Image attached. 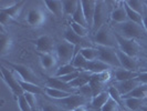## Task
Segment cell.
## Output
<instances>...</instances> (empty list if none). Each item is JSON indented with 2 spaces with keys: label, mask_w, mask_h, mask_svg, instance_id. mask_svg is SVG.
I'll list each match as a JSON object with an SVG mask.
<instances>
[{
  "label": "cell",
  "mask_w": 147,
  "mask_h": 111,
  "mask_svg": "<svg viewBox=\"0 0 147 111\" xmlns=\"http://www.w3.org/2000/svg\"><path fill=\"white\" fill-rule=\"evenodd\" d=\"M117 30L118 35L127 39H133V40H136V39L146 40L147 39V32L144 29V27L137 23H134V22L127 21L121 23L118 25Z\"/></svg>",
  "instance_id": "6da1fadb"
},
{
  "label": "cell",
  "mask_w": 147,
  "mask_h": 111,
  "mask_svg": "<svg viewBox=\"0 0 147 111\" xmlns=\"http://www.w3.org/2000/svg\"><path fill=\"white\" fill-rule=\"evenodd\" d=\"M7 65L12 69V72L16 76V78L21 79L26 82H30V83L41 86L38 76L30 69L29 67L24 66V65H20V63H13V62H7Z\"/></svg>",
  "instance_id": "7a4b0ae2"
},
{
  "label": "cell",
  "mask_w": 147,
  "mask_h": 111,
  "mask_svg": "<svg viewBox=\"0 0 147 111\" xmlns=\"http://www.w3.org/2000/svg\"><path fill=\"white\" fill-rule=\"evenodd\" d=\"M55 56L58 58V61H61L62 65L71 63L73 61L74 57L76 54V50L73 44L67 42L65 40H62L55 46Z\"/></svg>",
  "instance_id": "3957f363"
},
{
  "label": "cell",
  "mask_w": 147,
  "mask_h": 111,
  "mask_svg": "<svg viewBox=\"0 0 147 111\" xmlns=\"http://www.w3.org/2000/svg\"><path fill=\"white\" fill-rule=\"evenodd\" d=\"M54 104H58L62 109L72 111L78 107L81 106H86L90 104L91 99L85 96H82L80 93H73L71 96L66 97L64 99H60V100H53Z\"/></svg>",
  "instance_id": "277c9868"
},
{
  "label": "cell",
  "mask_w": 147,
  "mask_h": 111,
  "mask_svg": "<svg viewBox=\"0 0 147 111\" xmlns=\"http://www.w3.org/2000/svg\"><path fill=\"white\" fill-rule=\"evenodd\" d=\"M94 41L97 46L117 49V41H116V38H115V33L111 31L110 27L107 25L103 26L97 32H95Z\"/></svg>",
  "instance_id": "5b68a950"
},
{
  "label": "cell",
  "mask_w": 147,
  "mask_h": 111,
  "mask_svg": "<svg viewBox=\"0 0 147 111\" xmlns=\"http://www.w3.org/2000/svg\"><path fill=\"white\" fill-rule=\"evenodd\" d=\"M114 33H115V38L117 41V49H119L122 52H124L131 57H134V58H136L140 54L142 51V48L136 40L122 37L117 32H114Z\"/></svg>",
  "instance_id": "8992f818"
},
{
  "label": "cell",
  "mask_w": 147,
  "mask_h": 111,
  "mask_svg": "<svg viewBox=\"0 0 147 111\" xmlns=\"http://www.w3.org/2000/svg\"><path fill=\"white\" fill-rule=\"evenodd\" d=\"M110 18V14L107 10V5L104 1H96L95 12H94V19H93V26L92 31L95 33L101 29L103 26L107 23V19Z\"/></svg>",
  "instance_id": "52a82bcc"
},
{
  "label": "cell",
  "mask_w": 147,
  "mask_h": 111,
  "mask_svg": "<svg viewBox=\"0 0 147 111\" xmlns=\"http://www.w3.org/2000/svg\"><path fill=\"white\" fill-rule=\"evenodd\" d=\"M0 72H1L2 80L6 82V84L11 90V92L16 97V99L19 96H22L24 93L22 88L20 87V84H19V82H18V79L16 78V76L13 74L12 71H10L7 67L1 65V67H0Z\"/></svg>",
  "instance_id": "ba28073f"
},
{
  "label": "cell",
  "mask_w": 147,
  "mask_h": 111,
  "mask_svg": "<svg viewBox=\"0 0 147 111\" xmlns=\"http://www.w3.org/2000/svg\"><path fill=\"white\" fill-rule=\"evenodd\" d=\"M98 49V60H101L102 62L109 65L111 68H121V63L117 57V52L115 48H109V47H102V46H97L96 47Z\"/></svg>",
  "instance_id": "9c48e42d"
},
{
  "label": "cell",
  "mask_w": 147,
  "mask_h": 111,
  "mask_svg": "<svg viewBox=\"0 0 147 111\" xmlns=\"http://www.w3.org/2000/svg\"><path fill=\"white\" fill-rule=\"evenodd\" d=\"M26 1H17L16 5H13L12 7L6 8V9H0V22L1 26H6L8 22L11 19H18V17L21 12L22 8L24 6Z\"/></svg>",
  "instance_id": "30bf717a"
},
{
  "label": "cell",
  "mask_w": 147,
  "mask_h": 111,
  "mask_svg": "<svg viewBox=\"0 0 147 111\" xmlns=\"http://www.w3.org/2000/svg\"><path fill=\"white\" fill-rule=\"evenodd\" d=\"M55 46L54 40L50 36H40L36 40V50L39 52V54L41 53H52V51L55 50Z\"/></svg>",
  "instance_id": "8fae6325"
},
{
  "label": "cell",
  "mask_w": 147,
  "mask_h": 111,
  "mask_svg": "<svg viewBox=\"0 0 147 111\" xmlns=\"http://www.w3.org/2000/svg\"><path fill=\"white\" fill-rule=\"evenodd\" d=\"M116 52H117L118 60L121 63V68H124L126 70H131V71H140V66L137 58L131 57L124 52H122L119 49H117Z\"/></svg>",
  "instance_id": "7c38bea8"
},
{
  "label": "cell",
  "mask_w": 147,
  "mask_h": 111,
  "mask_svg": "<svg viewBox=\"0 0 147 111\" xmlns=\"http://www.w3.org/2000/svg\"><path fill=\"white\" fill-rule=\"evenodd\" d=\"M110 19L114 23H117V25L128 21L126 10L124 8V1H117L116 2V7L113 8V10L110 12Z\"/></svg>",
  "instance_id": "4fadbf2b"
},
{
  "label": "cell",
  "mask_w": 147,
  "mask_h": 111,
  "mask_svg": "<svg viewBox=\"0 0 147 111\" xmlns=\"http://www.w3.org/2000/svg\"><path fill=\"white\" fill-rule=\"evenodd\" d=\"M26 21L29 26H32V27L42 26L45 22V15L39 8H33V9H30L27 12Z\"/></svg>",
  "instance_id": "5bb4252c"
},
{
  "label": "cell",
  "mask_w": 147,
  "mask_h": 111,
  "mask_svg": "<svg viewBox=\"0 0 147 111\" xmlns=\"http://www.w3.org/2000/svg\"><path fill=\"white\" fill-rule=\"evenodd\" d=\"M63 37H64V40L70 42L71 44H73L75 47V50H76V53L81 50L82 48H85V38H82L80 36H78L73 30L71 29L70 27H67L65 30H64V33H63Z\"/></svg>",
  "instance_id": "9a60e30c"
},
{
  "label": "cell",
  "mask_w": 147,
  "mask_h": 111,
  "mask_svg": "<svg viewBox=\"0 0 147 111\" xmlns=\"http://www.w3.org/2000/svg\"><path fill=\"white\" fill-rule=\"evenodd\" d=\"M81 7L83 10L84 17L86 19L88 26L90 30H92V26H93V19H94V12H95L96 7V1L93 0H82L81 1Z\"/></svg>",
  "instance_id": "2e32d148"
},
{
  "label": "cell",
  "mask_w": 147,
  "mask_h": 111,
  "mask_svg": "<svg viewBox=\"0 0 147 111\" xmlns=\"http://www.w3.org/2000/svg\"><path fill=\"white\" fill-rule=\"evenodd\" d=\"M140 83L137 80L136 78L135 79H131V80H126V81H115L114 82V87L117 89V91L121 93V96L124 97L128 93H131L134 89L136 87H138Z\"/></svg>",
  "instance_id": "e0dca14e"
},
{
  "label": "cell",
  "mask_w": 147,
  "mask_h": 111,
  "mask_svg": "<svg viewBox=\"0 0 147 111\" xmlns=\"http://www.w3.org/2000/svg\"><path fill=\"white\" fill-rule=\"evenodd\" d=\"M45 87L62 90V91H65V92H69V93H78V91L74 90L73 88H71L69 83L63 82L60 78H57V77H50V78H48L47 81H45Z\"/></svg>",
  "instance_id": "ac0fdd59"
},
{
  "label": "cell",
  "mask_w": 147,
  "mask_h": 111,
  "mask_svg": "<svg viewBox=\"0 0 147 111\" xmlns=\"http://www.w3.org/2000/svg\"><path fill=\"white\" fill-rule=\"evenodd\" d=\"M138 74H140L138 71H131V70H126L124 68H115L113 71L114 79L117 82L135 79V78H137Z\"/></svg>",
  "instance_id": "d6986e66"
},
{
  "label": "cell",
  "mask_w": 147,
  "mask_h": 111,
  "mask_svg": "<svg viewBox=\"0 0 147 111\" xmlns=\"http://www.w3.org/2000/svg\"><path fill=\"white\" fill-rule=\"evenodd\" d=\"M110 99V93H109V91L107 90H104L102 92H100L98 95H96L94 96L92 99H91V101H90V107L91 108H93V109H95V110H100L103 108V106L106 102H107V100Z\"/></svg>",
  "instance_id": "ffe728a7"
},
{
  "label": "cell",
  "mask_w": 147,
  "mask_h": 111,
  "mask_svg": "<svg viewBox=\"0 0 147 111\" xmlns=\"http://www.w3.org/2000/svg\"><path fill=\"white\" fill-rule=\"evenodd\" d=\"M84 70L93 74H101V72H104V71H107V70H111V67L109 65L102 62L101 60L96 59L93 60V61H88Z\"/></svg>",
  "instance_id": "44dd1931"
},
{
  "label": "cell",
  "mask_w": 147,
  "mask_h": 111,
  "mask_svg": "<svg viewBox=\"0 0 147 111\" xmlns=\"http://www.w3.org/2000/svg\"><path fill=\"white\" fill-rule=\"evenodd\" d=\"M92 74H91L88 71H81V74H79V77L75 78L73 81H71L69 84H70L71 88H73L74 90L78 91L79 89H81L82 87H84V86H86V84L90 83Z\"/></svg>",
  "instance_id": "7402d4cb"
},
{
  "label": "cell",
  "mask_w": 147,
  "mask_h": 111,
  "mask_svg": "<svg viewBox=\"0 0 147 111\" xmlns=\"http://www.w3.org/2000/svg\"><path fill=\"white\" fill-rule=\"evenodd\" d=\"M11 47H12V40L10 36L8 35V32H6L3 30V27L1 26V31H0V49H1V56H6L7 53L10 52L11 50Z\"/></svg>",
  "instance_id": "603a6c76"
},
{
  "label": "cell",
  "mask_w": 147,
  "mask_h": 111,
  "mask_svg": "<svg viewBox=\"0 0 147 111\" xmlns=\"http://www.w3.org/2000/svg\"><path fill=\"white\" fill-rule=\"evenodd\" d=\"M45 8L58 18H61L63 16V8H62V1L59 0H45L43 1Z\"/></svg>",
  "instance_id": "cb8c5ba5"
},
{
  "label": "cell",
  "mask_w": 147,
  "mask_h": 111,
  "mask_svg": "<svg viewBox=\"0 0 147 111\" xmlns=\"http://www.w3.org/2000/svg\"><path fill=\"white\" fill-rule=\"evenodd\" d=\"M146 104L147 98H144V99H140V98H125V99H123V104L131 111L140 110V108Z\"/></svg>",
  "instance_id": "d4e9b609"
},
{
  "label": "cell",
  "mask_w": 147,
  "mask_h": 111,
  "mask_svg": "<svg viewBox=\"0 0 147 111\" xmlns=\"http://www.w3.org/2000/svg\"><path fill=\"white\" fill-rule=\"evenodd\" d=\"M40 57V65L44 70H50L57 66L58 58L53 53H41L39 54Z\"/></svg>",
  "instance_id": "484cf974"
},
{
  "label": "cell",
  "mask_w": 147,
  "mask_h": 111,
  "mask_svg": "<svg viewBox=\"0 0 147 111\" xmlns=\"http://www.w3.org/2000/svg\"><path fill=\"white\" fill-rule=\"evenodd\" d=\"M18 79V78H17ZM18 82L20 84V87L22 88L23 92H30V93H34V95H44V88H42V86H38L34 83H30V82H26L18 79Z\"/></svg>",
  "instance_id": "4316f807"
},
{
  "label": "cell",
  "mask_w": 147,
  "mask_h": 111,
  "mask_svg": "<svg viewBox=\"0 0 147 111\" xmlns=\"http://www.w3.org/2000/svg\"><path fill=\"white\" fill-rule=\"evenodd\" d=\"M44 95L51 98L53 100H60V99H64L66 97L71 96L73 93H69L62 90H58V89L49 88V87H44Z\"/></svg>",
  "instance_id": "83f0119b"
},
{
  "label": "cell",
  "mask_w": 147,
  "mask_h": 111,
  "mask_svg": "<svg viewBox=\"0 0 147 111\" xmlns=\"http://www.w3.org/2000/svg\"><path fill=\"white\" fill-rule=\"evenodd\" d=\"M79 5H80V1H76V0H64V1H62L63 15L72 17L75 14Z\"/></svg>",
  "instance_id": "f1b7e54d"
},
{
  "label": "cell",
  "mask_w": 147,
  "mask_h": 111,
  "mask_svg": "<svg viewBox=\"0 0 147 111\" xmlns=\"http://www.w3.org/2000/svg\"><path fill=\"white\" fill-rule=\"evenodd\" d=\"M80 53L88 60V61H93V60L98 59V49L94 47H85L80 50Z\"/></svg>",
  "instance_id": "f546056e"
},
{
  "label": "cell",
  "mask_w": 147,
  "mask_h": 111,
  "mask_svg": "<svg viewBox=\"0 0 147 111\" xmlns=\"http://www.w3.org/2000/svg\"><path fill=\"white\" fill-rule=\"evenodd\" d=\"M124 8L126 10V15H127V18H128V21L143 26V16L138 14V12H136V11H134L133 9H131L125 3V1H124Z\"/></svg>",
  "instance_id": "4dcf8cb0"
},
{
  "label": "cell",
  "mask_w": 147,
  "mask_h": 111,
  "mask_svg": "<svg viewBox=\"0 0 147 111\" xmlns=\"http://www.w3.org/2000/svg\"><path fill=\"white\" fill-rule=\"evenodd\" d=\"M79 69H76L75 67L72 66V63H66V65H61V66L57 69L55 71V74L54 77L57 78H60V77H64V76H67V74H72V72H75L78 71ZM82 71V70H81Z\"/></svg>",
  "instance_id": "1f68e13d"
},
{
  "label": "cell",
  "mask_w": 147,
  "mask_h": 111,
  "mask_svg": "<svg viewBox=\"0 0 147 111\" xmlns=\"http://www.w3.org/2000/svg\"><path fill=\"white\" fill-rule=\"evenodd\" d=\"M72 21H74L75 23H78V25H81V26L85 27V28H88L86 19H85L84 14H83V10H82L81 1H80V5H79V7H78V9H76L75 14L72 16ZM88 29H90V28H88Z\"/></svg>",
  "instance_id": "d6a6232c"
},
{
  "label": "cell",
  "mask_w": 147,
  "mask_h": 111,
  "mask_svg": "<svg viewBox=\"0 0 147 111\" xmlns=\"http://www.w3.org/2000/svg\"><path fill=\"white\" fill-rule=\"evenodd\" d=\"M69 27L73 30L78 36H80L82 38H86L90 35V32H91V30L88 29V28H85V27H83L81 25H78V23H75L72 20L69 22Z\"/></svg>",
  "instance_id": "836d02e7"
},
{
  "label": "cell",
  "mask_w": 147,
  "mask_h": 111,
  "mask_svg": "<svg viewBox=\"0 0 147 111\" xmlns=\"http://www.w3.org/2000/svg\"><path fill=\"white\" fill-rule=\"evenodd\" d=\"M125 3L128 6V7L133 9L134 11H136V12H138L140 15H143V12L145 11V2L144 1H140V0H127L125 1Z\"/></svg>",
  "instance_id": "e575fe53"
},
{
  "label": "cell",
  "mask_w": 147,
  "mask_h": 111,
  "mask_svg": "<svg viewBox=\"0 0 147 111\" xmlns=\"http://www.w3.org/2000/svg\"><path fill=\"white\" fill-rule=\"evenodd\" d=\"M88 60L85 59L80 52H78V53L75 54L73 61H72L71 63H72V66L75 67L76 69L82 70V71H85L84 69H85V67H86V65H88Z\"/></svg>",
  "instance_id": "d590c367"
},
{
  "label": "cell",
  "mask_w": 147,
  "mask_h": 111,
  "mask_svg": "<svg viewBox=\"0 0 147 111\" xmlns=\"http://www.w3.org/2000/svg\"><path fill=\"white\" fill-rule=\"evenodd\" d=\"M90 86H91V88L93 90V95L96 96V95H98L100 92H102L103 90V83L98 80V78H97V74H92V77H91V81L88 83Z\"/></svg>",
  "instance_id": "8d00e7d4"
},
{
  "label": "cell",
  "mask_w": 147,
  "mask_h": 111,
  "mask_svg": "<svg viewBox=\"0 0 147 111\" xmlns=\"http://www.w3.org/2000/svg\"><path fill=\"white\" fill-rule=\"evenodd\" d=\"M23 96L26 98L27 102L32 108L33 111H38V101H37V95L34 93H30V92H24Z\"/></svg>",
  "instance_id": "74e56055"
},
{
  "label": "cell",
  "mask_w": 147,
  "mask_h": 111,
  "mask_svg": "<svg viewBox=\"0 0 147 111\" xmlns=\"http://www.w3.org/2000/svg\"><path fill=\"white\" fill-rule=\"evenodd\" d=\"M107 91H109V93H110V97L113 99V100H115L116 102H117L119 106L123 104V99H122V96H121V93L117 91V89L115 88L114 86H111L110 88L107 89Z\"/></svg>",
  "instance_id": "f35d334b"
},
{
  "label": "cell",
  "mask_w": 147,
  "mask_h": 111,
  "mask_svg": "<svg viewBox=\"0 0 147 111\" xmlns=\"http://www.w3.org/2000/svg\"><path fill=\"white\" fill-rule=\"evenodd\" d=\"M17 104H18L20 111H33L32 108L29 106V104L27 102V100H26V98H24L23 95L17 98Z\"/></svg>",
  "instance_id": "ab89813d"
},
{
  "label": "cell",
  "mask_w": 147,
  "mask_h": 111,
  "mask_svg": "<svg viewBox=\"0 0 147 111\" xmlns=\"http://www.w3.org/2000/svg\"><path fill=\"white\" fill-rule=\"evenodd\" d=\"M118 108H119V104L110 97V99L103 106V108L101 109V111H118Z\"/></svg>",
  "instance_id": "60d3db41"
},
{
  "label": "cell",
  "mask_w": 147,
  "mask_h": 111,
  "mask_svg": "<svg viewBox=\"0 0 147 111\" xmlns=\"http://www.w3.org/2000/svg\"><path fill=\"white\" fill-rule=\"evenodd\" d=\"M97 78H98V80L102 82L103 84H106L111 80V78H112L111 70L104 71V72H101V74H97Z\"/></svg>",
  "instance_id": "b9f144b4"
},
{
  "label": "cell",
  "mask_w": 147,
  "mask_h": 111,
  "mask_svg": "<svg viewBox=\"0 0 147 111\" xmlns=\"http://www.w3.org/2000/svg\"><path fill=\"white\" fill-rule=\"evenodd\" d=\"M43 111H62V108L55 104H45L42 107Z\"/></svg>",
  "instance_id": "7bdbcfd3"
},
{
  "label": "cell",
  "mask_w": 147,
  "mask_h": 111,
  "mask_svg": "<svg viewBox=\"0 0 147 111\" xmlns=\"http://www.w3.org/2000/svg\"><path fill=\"white\" fill-rule=\"evenodd\" d=\"M136 80L140 82V84H147V71H145V72H140V74L136 78Z\"/></svg>",
  "instance_id": "ee69618b"
},
{
  "label": "cell",
  "mask_w": 147,
  "mask_h": 111,
  "mask_svg": "<svg viewBox=\"0 0 147 111\" xmlns=\"http://www.w3.org/2000/svg\"><path fill=\"white\" fill-rule=\"evenodd\" d=\"M142 16H143V27L147 32V9H145V11L143 12Z\"/></svg>",
  "instance_id": "f6af8a7d"
},
{
  "label": "cell",
  "mask_w": 147,
  "mask_h": 111,
  "mask_svg": "<svg viewBox=\"0 0 147 111\" xmlns=\"http://www.w3.org/2000/svg\"><path fill=\"white\" fill-rule=\"evenodd\" d=\"M72 111H88V108L85 107V106H81V107H78V108H75L74 110Z\"/></svg>",
  "instance_id": "bcb514c9"
},
{
  "label": "cell",
  "mask_w": 147,
  "mask_h": 111,
  "mask_svg": "<svg viewBox=\"0 0 147 111\" xmlns=\"http://www.w3.org/2000/svg\"><path fill=\"white\" fill-rule=\"evenodd\" d=\"M145 71H147V62H146V63H145V65H143V66H140V71H138V72H145Z\"/></svg>",
  "instance_id": "7dc6e473"
},
{
  "label": "cell",
  "mask_w": 147,
  "mask_h": 111,
  "mask_svg": "<svg viewBox=\"0 0 147 111\" xmlns=\"http://www.w3.org/2000/svg\"><path fill=\"white\" fill-rule=\"evenodd\" d=\"M88 111H100V110H95V109H93V108H88Z\"/></svg>",
  "instance_id": "c3c4849f"
},
{
  "label": "cell",
  "mask_w": 147,
  "mask_h": 111,
  "mask_svg": "<svg viewBox=\"0 0 147 111\" xmlns=\"http://www.w3.org/2000/svg\"><path fill=\"white\" fill-rule=\"evenodd\" d=\"M145 2V7H146V9H147V1H144Z\"/></svg>",
  "instance_id": "681fc988"
},
{
  "label": "cell",
  "mask_w": 147,
  "mask_h": 111,
  "mask_svg": "<svg viewBox=\"0 0 147 111\" xmlns=\"http://www.w3.org/2000/svg\"><path fill=\"white\" fill-rule=\"evenodd\" d=\"M38 111H43V110H42V109H41V110H38Z\"/></svg>",
  "instance_id": "f907efd6"
}]
</instances>
